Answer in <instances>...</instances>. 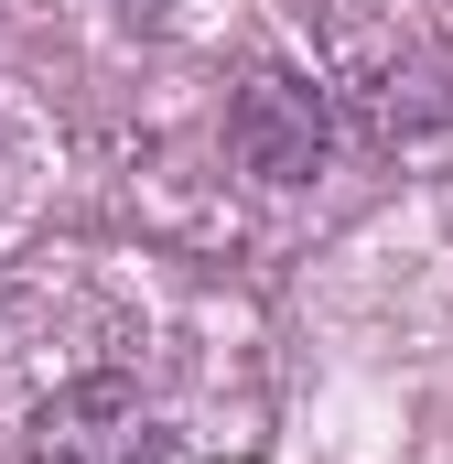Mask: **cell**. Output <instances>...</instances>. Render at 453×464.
Returning a JSON list of instances; mask_svg holds the SVG:
<instances>
[{
  "mask_svg": "<svg viewBox=\"0 0 453 464\" xmlns=\"http://www.w3.org/2000/svg\"><path fill=\"white\" fill-rule=\"evenodd\" d=\"M237 140H248V162H259V173L303 184V173H313V151H324V109H313V87H303V76H259V87H248V109H237Z\"/></svg>",
  "mask_w": 453,
  "mask_h": 464,
  "instance_id": "cell-1",
  "label": "cell"
},
{
  "mask_svg": "<svg viewBox=\"0 0 453 464\" xmlns=\"http://www.w3.org/2000/svg\"><path fill=\"white\" fill-rule=\"evenodd\" d=\"M43 464H130V400L119 389H76L43 411Z\"/></svg>",
  "mask_w": 453,
  "mask_h": 464,
  "instance_id": "cell-2",
  "label": "cell"
}]
</instances>
